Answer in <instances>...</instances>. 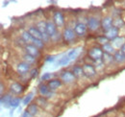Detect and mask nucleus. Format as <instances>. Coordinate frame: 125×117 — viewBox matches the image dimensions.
<instances>
[{"label": "nucleus", "instance_id": "6ab92c4d", "mask_svg": "<svg viewBox=\"0 0 125 117\" xmlns=\"http://www.w3.org/2000/svg\"><path fill=\"white\" fill-rule=\"evenodd\" d=\"M114 59L115 62L117 64H123L125 63V54L122 53L120 50H117L115 54H114Z\"/></svg>", "mask_w": 125, "mask_h": 117}, {"label": "nucleus", "instance_id": "bb28decb", "mask_svg": "<svg viewBox=\"0 0 125 117\" xmlns=\"http://www.w3.org/2000/svg\"><path fill=\"white\" fill-rule=\"evenodd\" d=\"M80 51H81V48H74V49H71V50L67 53V57L70 58V60L76 59V58H78L79 54H80Z\"/></svg>", "mask_w": 125, "mask_h": 117}, {"label": "nucleus", "instance_id": "c85d7f7f", "mask_svg": "<svg viewBox=\"0 0 125 117\" xmlns=\"http://www.w3.org/2000/svg\"><path fill=\"white\" fill-rule=\"evenodd\" d=\"M96 41H97V43L100 44L101 46H103L104 44L110 42V40L104 36V35H99V36H97V38H96Z\"/></svg>", "mask_w": 125, "mask_h": 117}, {"label": "nucleus", "instance_id": "7ed1b4c3", "mask_svg": "<svg viewBox=\"0 0 125 117\" xmlns=\"http://www.w3.org/2000/svg\"><path fill=\"white\" fill-rule=\"evenodd\" d=\"M88 58L93 59L94 61L96 60H100L103 58V55H104V52L101 48V46H98V45H94L92 47H90L88 49Z\"/></svg>", "mask_w": 125, "mask_h": 117}, {"label": "nucleus", "instance_id": "6e6552de", "mask_svg": "<svg viewBox=\"0 0 125 117\" xmlns=\"http://www.w3.org/2000/svg\"><path fill=\"white\" fill-rule=\"evenodd\" d=\"M83 70H84V75L86 78L88 79H93L97 75L96 68L94 64L89 63V62H85L83 64Z\"/></svg>", "mask_w": 125, "mask_h": 117}, {"label": "nucleus", "instance_id": "c9c22d12", "mask_svg": "<svg viewBox=\"0 0 125 117\" xmlns=\"http://www.w3.org/2000/svg\"><path fill=\"white\" fill-rule=\"evenodd\" d=\"M21 117H34L33 115H31L27 110H25L23 113H22V115H21Z\"/></svg>", "mask_w": 125, "mask_h": 117}, {"label": "nucleus", "instance_id": "a211bd4d", "mask_svg": "<svg viewBox=\"0 0 125 117\" xmlns=\"http://www.w3.org/2000/svg\"><path fill=\"white\" fill-rule=\"evenodd\" d=\"M27 31L31 34V36L33 37V38H35V39H42V33L40 32V30L38 29L36 26H34V25L29 26Z\"/></svg>", "mask_w": 125, "mask_h": 117}, {"label": "nucleus", "instance_id": "ddd939ff", "mask_svg": "<svg viewBox=\"0 0 125 117\" xmlns=\"http://www.w3.org/2000/svg\"><path fill=\"white\" fill-rule=\"evenodd\" d=\"M38 90H39L40 95H41V96H43V97H45V98H46V97L47 98H48V97H51V95L53 94V92L50 90L49 87L47 86L46 84H43V83L39 86Z\"/></svg>", "mask_w": 125, "mask_h": 117}, {"label": "nucleus", "instance_id": "39448f33", "mask_svg": "<svg viewBox=\"0 0 125 117\" xmlns=\"http://www.w3.org/2000/svg\"><path fill=\"white\" fill-rule=\"evenodd\" d=\"M73 29H74V32H75L77 38H85L89 32L87 23H84L81 21H78L75 23Z\"/></svg>", "mask_w": 125, "mask_h": 117}, {"label": "nucleus", "instance_id": "b1692460", "mask_svg": "<svg viewBox=\"0 0 125 117\" xmlns=\"http://www.w3.org/2000/svg\"><path fill=\"white\" fill-rule=\"evenodd\" d=\"M101 48H102V50H103L104 53L110 54V55H114V54L116 52V50L114 48V46L112 45L111 42H108V43L104 44L103 46H101Z\"/></svg>", "mask_w": 125, "mask_h": 117}, {"label": "nucleus", "instance_id": "9b49d317", "mask_svg": "<svg viewBox=\"0 0 125 117\" xmlns=\"http://www.w3.org/2000/svg\"><path fill=\"white\" fill-rule=\"evenodd\" d=\"M23 50L25 51V53H27V54H29V55H31V56L37 58H39L42 55L41 50L39 48H37L35 45H33V44H26L25 47L23 48Z\"/></svg>", "mask_w": 125, "mask_h": 117}, {"label": "nucleus", "instance_id": "9d476101", "mask_svg": "<svg viewBox=\"0 0 125 117\" xmlns=\"http://www.w3.org/2000/svg\"><path fill=\"white\" fill-rule=\"evenodd\" d=\"M113 23H114V17H112L111 15H105L102 16L101 18V30L102 32H107L113 27Z\"/></svg>", "mask_w": 125, "mask_h": 117}, {"label": "nucleus", "instance_id": "aec40b11", "mask_svg": "<svg viewBox=\"0 0 125 117\" xmlns=\"http://www.w3.org/2000/svg\"><path fill=\"white\" fill-rule=\"evenodd\" d=\"M71 71L75 75L76 78H81V77H85L84 75V70H83V65L80 64H74L71 68Z\"/></svg>", "mask_w": 125, "mask_h": 117}, {"label": "nucleus", "instance_id": "f257e3e1", "mask_svg": "<svg viewBox=\"0 0 125 117\" xmlns=\"http://www.w3.org/2000/svg\"><path fill=\"white\" fill-rule=\"evenodd\" d=\"M101 18L95 15H91L87 17V26L90 32L96 33L98 30L101 29Z\"/></svg>", "mask_w": 125, "mask_h": 117}, {"label": "nucleus", "instance_id": "4468645a", "mask_svg": "<svg viewBox=\"0 0 125 117\" xmlns=\"http://www.w3.org/2000/svg\"><path fill=\"white\" fill-rule=\"evenodd\" d=\"M62 85V82L61 81L60 78H54L50 81L47 82V86L49 87L51 91H54V90H57L59 88H61Z\"/></svg>", "mask_w": 125, "mask_h": 117}, {"label": "nucleus", "instance_id": "ea45409f", "mask_svg": "<svg viewBox=\"0 0 125 117\" xmlns=\"http://www.w3.org/2000/svg\"><path fill=\"white\" fill-rule=\"evenodd\" d=\"M120 51H121L122 53H124V54H125V43L123 44V46L121 47V49H120Z\"/></svg>", "mask_w": 125, "mask_h": 117}, {"label": "nucleus", "instance_id": "423d86ee", "mask_svg": "<svg viewBox=\"0 0 125 117\" xmlns=\"http://www.w3.org/2000/svg\"><path fill=\"white\" fill-rule=\"evenodd\" d=\"M9 91L11 94L18 97L21 94H23V92L25 91V86H23L21 83L18 82H13L9 87Z\"/></svg>", "mask_w": 125, "mask_h": 117}, {"label": "nucleus", "instance_id": "f8f14e48", "mask_svg": "<svg viewBox=\"0 0 125 117\" xmlns=\"http://www.w3.org/2000/svg\"><path fill=\"white\" fill-rule=\"evenodd\" d=\"M103 35L109 39L110 41H113L114 39H115L116 38H118L120 36V32H119V29H117V28H115V27L113 26L107 32H104Z\"/></svg>", "mask_w": 125, "mask_h": 117}, {"label": "nucleus", "instance_id": "f03ea898", "mask_svg": "<svg viewBox=\"0 0 125 117\" xmlns=\"http://www.w3.org/2000/svg\"><path fill=\"white\" fill-rule=\"evenodd\" d=\"M62 42L65 44H71L73 43L76 39L77 36L74 32V29L71 26H65L62 31Z\"/></svg>", "mask_w": 125, "mask_h": 117}, {"label": "nucleus", "instance_id": "4be33fe9", "mask_svg": "<svg viewBox=\"0 0 125 117\" xmlns=\"http://www.w3.org/2000/svg\"><path fill=\"white\" fill-rule=\"evenodd\" d=\"M113 26L117 28V29L121 30L125 26V21L124 19L120 16H115L114 17V23H113Z\"/></svg>", "mask_w": 125, "mask_h": 117}, {"label": "nucleus", "instance_id": "f3484780", "mask_svg": "<svg viewBox=\"0 0 125 117\" xmlns=\"http://www.w3.org/2000/svg\"><path fill=\"white\" fill-rule=\"evenodd\" d=\"M110 42L114 46V48L117 51V49H121V47H122L123 44L125 43V37L119 36L118 38H116L115 39H114L113 41H110Z\"/></svg>", "mask_w": 125, "mask_h": 117}, {"label": "nucleus", "instance_id": "20e7f679", "mask_svg": "<svg viewBox=\"0 0 125 117\" xmlns=\"http://www.w3.org/2000/svg\"><path fill=\"white\" fill-rule=\"evenodd\" d=\"M60 79L62 82V84H65V85H71V84L75 83V81H76L75 75L70 70L62 71V73L60 74Z\"/></svg>", "mask_w": 125, "mask_h": 117}, {"label": "nucleus", "instance_id": "4c0bfd02", "mask_svg": "<svg viewBox=\"0 0 125 117\" xmlns=\"http://www.w3.org/2000/svg\"><path fill=\"white\" fill-rule=\"evenodd\" d=\"M4 94V84L3 82H1V95Z\"/></svg>", "mask_w": 125, "mask_h": 117}, {"label": "nucleus", "instance_id": "cd10ccee", "mask_svg": "<svg viewBox=\"0 0 125 117\" xmlns=\"http://www.w3.org/2000/svg\"><path fill=\"white\" fill-rule=\"evenodd\" d=\"M32 44H33V45H35V46H36L37 48H39L40 50L44 49V48H45V45H46V44L43 42V40L39 39H35V38H34V39H33Z\"/></svg>", "mask_w": 125, "mask_h": 117}, {"label": "nucleus", "instance_id": "473e14b6", "mask_svg": "<svg viewBox=\"0 0 125 117\" xmlns=\"http://www.w3.org/2000/svg\"><path fill=\"white\" fill-rule=\"evenodd\" d=\"M16 45H18V46H20V47H22V48H24L25 45H26V42L23 40V39H22L21 37H17V38H16Z\"/></svg>", "mask_w": 125, "mask_h": 117}, {"label": "nucleus", "instance_id": "dca6fc26", "mask_svg": "<svg viewBox=\"0 0 125 117\" xmlns=\"http://www.w3.org/2000/svg\"><path fill=\"white\" fill-rule=\"evenodd\" d=\"M13 97H14L13 94H11L10 92L1 95V104H2V106H4L5 107H11L10 104H11Z\"/></svg>", "mask_w": 125, "mask_h": 117}, {"label": "nucleus", "instance_id": "5701e85b", "mask_svg": "<svg viewBox=\"0 0 125 117\" xmlns=\"http://www.w3.org/2000/svg\"><path fill=\"white\" fill-rule=\"evenodd\" d=\"M36 104L41 107V108H46L49 106V103L47 101V99L43 96H39L38 98H36Z\"/></svg>", "mask_w": 125, "mask_h": 117}, {"label": "nucleus", "instance_id": "412c9836", "mask_svg": "<svg viewBox=\"0 0 125 117\" xmlns=\"http://www.w3.org/2000/svg\"><path fill=\"white\" fill-rule=\"evenodd\" d=\"M21 58H22V61L30 64V65H34L37 63V58L33 57L31 55L27 54V53H24L22 56H21Z\"/></svg>", "mask_w": 125, "mask_h": 117}, {"label": "nucleus", "instance_id": "7c9ffc66", "mask_svg": "<svg viewBox=\"0 0 125 117\" xmlns=\"http://www.w3.org/2000/svg\"><path fill=\"white\" fill-rule=\"evenodd\" d=\"M33 93L32 92H29L25 97H24V99H23V101H22V103H23V105L24 106H29L30 104H31L32 100H33Z\"/></svg>", "mask_w": 125, "mask_h": 117}, {"label": "nucleus", "instance_id": "e433bc0d", "mask_svg": "<svg viewBox=\"0 0 125 117\" xmlns=\"http://www.w3.org/2000/svg\"><path fill=\"white\" fill-rule=\"evenodd\" d=\"M46 61H53L54 60V57L53 56H47L46 58H45Z\"/></svg>", "mask_w": 125, "mask_h": 117}, {"label": "nucleus", "instance_id": "0eeeda50", "mask_svg": "<svg viewBox=\"0 0 125 117\" xmlns=\"http://www.w3.org/2000/svg\"><path fill=\"white\" fill-rule=\"evenodd\" d=\"M52 20L59 29L65 27V18H64V15L61 11H55L53 13Z\"/></svg>", "mask_w": 125, "mask_h": 117}, {"label": "nucleus", "instance_id": "58836bf2", "mask_svg": "<svg viewBox=\"0 0 125 117\" xmlns=\"http://www.w3.org/2000/svg\"><path fill=\"white\" fill-rule=\"evenodd\" d=\"M117 117H125V112H120V113H118Z\"/></svg>", "mask_w": 125, "mask_h": 117}, {"label": "nucleus", "instance_id": "f704fd0d", "mask_svg": "<svg viewBox=\"0 0 125 117\" xmlns=\"http://www.w3.org/2000/svg\"><path fill=\"white\" fill-rule=\"evenodd\" d=\"M52 74L51 73H45L44 75L42 76V81H50L52 80Z\"/></svg>", "mask_w": 125, "mask_h": 117}, {"label": "nucleus", "instance_id": "2eb2a0df", "mask_svg": "<svg viewBox=\"0 0 125 117\" xmlns=\"http://www.w3.org/2000/svg\"><path fill=\"white\" fill-rule=\"evenodd\" d=\"M31 115H33L34 117L39 116L41 114V107L36 104V103H33V104H30L28 107H27V109H26Z\"/></svg>", "mask_w": 125, "mask_h": 117}, {"label": "nucleus", "instance_id": "72a5a7b5", "mask_svg": "<svg viewBox=\"0 0 125 117\" xmlns=\"http://www.w3.org/2000/svg\"><path fill=\"white\" fill-rule=\"evenodd\" d=\"M29 75H30V78H31V79H35V78L39 75V68L33 67L31 69V71H30V73H29Z\"/></svg>", "mask_w": 125, "mask_h": 117}, {"label": "nucleus", "instance_id": "a878e982", "mask_svg": "<svg viewBox=\"0 0 125 117\" xmlns=\"http://www.w3.org/2000/svg\"><path fill=\"white\" fill-rule=\"evenodd\" d=\"M102 61H103V63H104V65H112L113 62H115L114 55H110V54L104 53L103 58H102Z\"/></svg>", "mask_w": 125, "mask_h": 117}, {"label": "nucleus", "instance_id": "c756f323", "mask_svg": "<svg viewBox=\"0 0 125 117\" xmlns=\"http://www.w3.org/2000/svg\"><path fill=\"white\" fill-rule=\"evenodd\" d=\"M20 101H21L20 97L14 96V97H13V99H12V101H11V104H10L11 107H13V108H16V107H17L19 106V104H20Z\"/></svg>", "mask_w": 125, "mask_h": 117}, {"label": "nucleus", "instance_id": "393cba45", "mask_svg": "<svg viewBox=\"0 0 125 117\" xmlns=\"http://www.w3.org/2000/svg\"><path fill=\"white\" fill-rule=\"evenodd\" d=\"M20 37L23 39V40L26 42V44H32L33 42V39L34 38L31 36V34L28 32V31H23L20 35Z\"/></svg>", "mask_w": 125, "mask_h": 117}, {"label": "nucleus", "instance_id": "2f4dec72", "mask_svg": "<svg viewBox=\"0 0 125 117\" xmlns=\"http://www.w3.org/2000/svg\"><path fill=\"white\" fill-rule=\"evenodd\" d=\"M69 62H70V58H68L67 55H66V56H63L62 58H61L59 59L58 64H59V65H62V66H66Z\"/></svg>", "mask_w": 125, "mask_h": 117}, {"label": "nucleus", "instance_id": "1a4fd4ad", "mask_svg": "<svg viewBox=\"0 0 125 117\" xmlns=\"http://www.w3.org/2000/svg\"><path fill=\"white\" fill-rule=\"evenodd\" d=\"M32 69V65L24 62V61H18L16 63V70L17 74H19L20 76H24L26 74H29L30 71Z\"/></svg>", "mask_w": 125, "mask_h": 117}]
</instances>
